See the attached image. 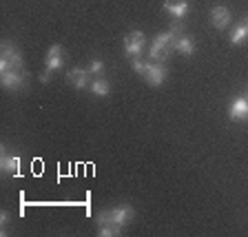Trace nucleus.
<instances>
[{
  "mask_svg": "<svg viewBox=\"0 0 248 237\" xmlns=\"http://www.w3.org/2000/svg\"><path fill=\"white\" fill-rule=\"evenodd\" d=\"M248 40V20H242L231 33V45H242Z\"/></svg>",
  "mask_w": 248,
  "mask_h": 237,
  "instance_id": "obj_14",
  "label": "nucleus"
},
{
  "mask_svg": "<svg viewBox=\"0 0 248 237\" xmlns=\"http://www.w3.org/2000/svg\"><path fill=\"white\" fill-rule=\"evenodd\" d=\"M144 78H146V82H149L151 87H162V84L166 82V78H169V71H166V67L160 64V62H151L149 69H146V73H144Z\"/></svg>",
  "mask_w": 248,
  "mask_h": 237,
  "instance_id": "obj_6",
  "label": "nucleus"
},
{
  "mask_svg": "<svg viewBox=\"0 0 248 237\" xmlns=\"http://www.w3.org/2000/svg\"><path fill=\"white\" fill-rule=\"evenodd\" d=\"M170 33H173V36H175V38H180L182 36V31H184V27H182V22L180 20H175V22H173V27H170Z\"/></svg>",
  "mask_w": 248,
  "mask_h": 237,
  "instance_id": "obj_18",
  "label": "nucleus"
},
{
  "mask_svg": "<svg viewBox=\"0 0 248 237\" xmlns=\"http://www.w3.org/2000/svg\"><path fill=\"white\" fill-rule=\"evenodd\" d=\"M228 118L235 120V122H246L248 120V98L239 95L228 104Z\"/></svg>",
  "mask_w": 248,
  "mask_h": 237,
  "instance_id": "obj_7",
  "label": "nucleus"
},
{
  "mask_svg": "<svg viewBox=\"0 0 248 237\" xmlns=\"http://www.w3.org/2000/svg\"><path fill=\"white\" fill-rule=\"evenodd\" d=\"M173 51H177V53H182V56H193L195 53V42L191 40L188 36H180L175 40V45H173Z\"/></svg>",
  "mask_w": 248,
  "mask_h": 237,
  "instance_id": "obj_13",
  "label": "nucleus"
},
{
  "mask_svg": "<svg viewBox=\"0 0 248 237\" xmlns=\"http://www.w3.org/2000/svg\"><path fill=\"white\" fill-rule=\"evenodd\" d=\"M188 0H164V11H169L175 20H180V18H184L186 14H188Z\"/></svg>",
  "mask_w": 248,
  "mask_h": 237,
  "instance_id": "obj_11",
  "label": "nucleus"
},
{
  "mask_svg": "<svg viewBox=\"0 0 248 237\" xmlns=\"http://www.w3.org/2000/svg\"><path fill=\"white\" fill-rule=\"evenodd\" d=\"M91 93L93 95H98V98H107L108 93H111V84H108L104 78H98V80H93L91 82Z\"/></svg>",
  "mask_w": 248,
  "mask_h": 237,
  "instance_id": "obj_15",
  "label": "nucleus"
},
{
  "mask_svg": "<svg viewBox=\"0 0 248 237\" xmlns=\"http://www.w3.org/2000/svg\"><path fill=\"white\" fill-rule=\"evenodd\" d=\"M0 82L7 91H20L27 87L25 71H0Z\"/></svg>",
  "mask_w": 248,
  "mask_h": 237,
  "instance_id": "obj_5",
  "label": "nucleus"
},
{
  "mask_svg": "<svg viewBox=\"0 0 248 237\" xmlns=\"http://www.w3.org/2000/svg\"><path fill=\"white\" fill-rule=\"evenodd\" d=\"M45 64L46 69L51 73H56L58 69L62 67V47L60 45H51L49 51H46V58H45Z\"/></svg>",
  "mask_w": 248,
  "mask_h": 237,
  "instance_id": "obj_12",
  "label": "nucleus"
},
{
  "mask_svg": "<svg viewBox=\"0 0 248 237\" xmlns=\"http://www.w3.org/2000/svg\"><path fill=\"white\" fill-rule=\"evenodd\" d=\"M0 169L5 173H9V175H18L20 173V158L18 155H9L7 149L2 146V151H0Z\"/></svg>",
  "mask_w": 248,
  "mask_h": 237,
  "instance_id": "obj_8",
  "label": "nucleus"
},
{
  "mask_svg": "<svg viewBox=\"0 0 248 237\" xmlns=\"http://www.w3.org/2000/svg\"><path fill=\"white\" fill-rule=\"evenodd\" d=\"M135 211L133 206H126V204H120V206L113 208H107V211H100L98 213V235L100 237H118L122 235V228L133 220Z\"/></svg>",
  "mask_w": 248,
  "mask_h": 237,
  "instance_id": "obj_1",
  "label": "nucleus"
},
{
  "mask_svg": "<svg viewBox=\"0 0 248 237\" xmlns=\"http://www.w3.org/2000/svg\"><path fill=\"white\" fill-rule=\"evenodd\" d=\"M177 38L170 33V31H166V33H157L155 36V40L151 42V49H149V60L151 62H166L170 58V53H173V45H175Z\"/></svg>",
  "mask_w": 248,
  "mask_h": 237,
  "instance_id": "obj_2",
  "label": "nucleus"
},
{
  "mask_svg": "<svg viewBox=\"0 0 248 237\" xmlns=\"http://www.w3.org/2000/svg\"><path fill=\"white\" fill-rule=\"evenodd\" d=\"M51 76H53V73L49 71V69H45V73L40 76V80H42V82H49V80H51Z\"/></svg>",
  "mask_w": 248,
  "mask_h": 237,
  "instance_id": "obj_20",
  "label": "nucleus"
},
{
  "mask_svg": "<svg viewBox=\"0 0 248 237\" xmlns=\"http://www.w3.org/2000/svg\"><path fill=\"white\" fill-rule=\"evenodd\" d=\"M149 64L151 62L144 60V58H133V60H131V67H133V71L138 73V76H144L146 69H149Z\"/></svg>",
  "mask_w": 248,
  "mask_h": 237,
  "instance_id": "obj_16",
  "label": "nucleus"
},
{
  "mask_svg": "<svg viewBox=\"0 0 248 237\" xmlns=\"http://www.w3.org/2000/svg\"><path fill=\"white\" fill-rule=\"evenodd\" d=\"M87 71L91 73V76H102V73H104V62L100 60V58H93V60L89 62Z\"/></svg>",
  "mask_w": 248,
  "mask_h": 237,
  "instance_id": "obj_17",
  "label": "nucleus"
},
{
  "mask_svg": "<svg viewBox=\"0 0 248 237\" xmlns=\"http://www.w3.org/2000/svg\"><path fill=\"white\" fill-rule=\"evenodd\" d=\"M7 224H9V213L2 211V213H0V226H2V235L7 233Z\"/></svg>",
  "mask_w": 248,
  "mask_h": 237,
  "instance_id": "obj_19",
  "label": "nucleus"
},
{
  "mask_svg": "<svg viewBox=\"0 0 248 237\" xmlns=\"http://www.w3.org/2000/svg\"><path fill=\"white\" fill-rule=\"evenodd\" d=\"M89 76H91V73H89L87 69H82V67H71L67 71V80L76 89H87L89 87Z\"/></svg>",
  "mask_w": 248,
  "mask_h": 237,
  "instance_id": "obj_10",
  "label": "nucleus"
},
{
  "mask_svg": "<svg viewBox=\"0 0 248 237\" xmlns=\"http://www.w3.org/2000/svg\"><path fill=\"white\" fill-rule=\"evenodd\" d=\"M0 71H25L22 53L9 40H5L0 45Z\"/></svg>",
  "mask_w": 248,
  "mask_h": 237,
  "instance_id": "obj_3",
  "label": "nucleus"
},
{
  "mask_svg": "<svg viewBox=\"0 0 248 237\" xmlns=\"http://www.w3.org/2000/svg\"><path fill=\"white\" fill-rule=\"evenodd\" d=\"M211 22L215 29H226L228 25H231V11H228V7H222L217 5L211 9Z\"/></svg>",
  "mask_w": 248,
  "mask_h": 237,
  "instance_id": "obj_9",
  "label": "nucleus"
},
{
  "mask_svg": "<svg viewBox=\"0 0 248 237\" xmlns=\"http://www.w3.org/2000/svg\"><path fill=\"white\" fill-rule=\"evenodd\" d=\"M144 45H146V36L142 33V31H131V33H126V38H124V53H126V58H142V53H144Z\"/></svg>",
  "mask_w": 248,
  "mask_h": 237,
  "instance_id": "obj_4",
  "label": "nucleus"
}]
</instances>
